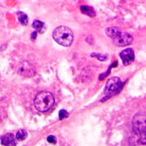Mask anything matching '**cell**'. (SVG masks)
<instances>
[{
  "instance_id": "obj_3",
  "label": "cell",
  "mask_w": 146,
  "mask_h": 146,
  "mask_svg": "<svg viewBox=\"0 0 146 146\" xmlns=\"http://www.w3.org/2000/svg\"><path fill=\"white\" fill-rule=\"evenodd\" d=\"M133 130L139 141L146 144V115L137 114L133 118Z\"/></svg>"
},
{
  "instance_id": "obj_11",
  "label": "cell",
  "mask_w": 146,
  "mask_h": 146,
  "mask_svg": "<svg viewBox=\"0 0 146 146\" xmlns=\"http://www.w3.org/2000/svg\"><path fill=\"white\" fill-rule=\"evenodd\" d=\"M81 11L82 12V13H83L85 15H87V16L91 17H94L95 16V12L94 9L91 7L86 5L81 6Z\"/></svg>"
},
{
  "instance_id": "obj_16",
  "label": "cell",
  "mask_w": 146,
  "mask_h": 146,
  "mask_svg": "<svg viewBox=\"0 0 146 146\" xmlns=\"http://www.w3.org/2000/svg\"><path fill=\"white\" fill-rule=\"evenodd\" d=\"M47 140L48 143H56V139L53 136H49L47 138Z\"/></svg>"
},
{
  "instance_id": "obj_13",
  "label": "cell",
  "mask_w": 146,
  "mask_h": 146,
  "mask_svg": "<svg viewBox=\"0 0 146 146\" xmlns=\"http://www.w3.org/2000/svg\"><path fill=\"white\" fill-rule=\"evenodd\" d=\"M27 133L25 130L20 129L17 131L16 138L19 141L24 140L27 138Z\"/></svg>"
},
{
  "instance_id": "obj_10",
  "label": "cell",
  "mask_w": 146,
  "mask_h": 146,
  "mask_svg": "<svg viewBox=\"0 0 146 146\" xmlns=\"http://www.w3.org/2000/svg\"><path fill=\"white\" fill-rule=\"evenodd\" d=\"M32 27L36 31L39 32L40 33H43L46 29L45 24L39 21V20H35L32 23Z\"/></svg>"
},
{
  "instance_id": "obj_12",
  "label": "cell",
  "mask_w": 146,
  "mask_h": 146,
  "mask_svg": "<svg viewBox=\"0 0 146 146\" xmlns=\"http://www.w3.org/2000/svg\"><path fill=\"white\" fill-rule=\"evenodd\" d=\"M18 18L22 25L26 26L28 24V17L27 15L23 12L20 11L18 13Z\"/></svg>"
},
{
  "instance_id": "obj_15",
  "label": "cell",
  "mask_w": 146,
  "mask_h": 146,
  "mask_svg": "<svg viewBox=\"0 0 146 146\" xmlns=\"http://www.w3.org/2000/svg\"><path fill=\"white\" fill-rule=\"evenodd\" d=\"M92 56H94V57H97V58H98L100 60H101V61H105V60H106L107 59V57L106 56H102V55H101L100 54H94V55L92 54Z\"/></svg>"
},
{
  "instance_id": "obj_17",
  "label": "cell",
  "mask_w": 146,
  "mask_h": 146,
  "mask_svg": "<svg viewBox=\"0 0 146 146\" xmlns=\"http://www.w3.org/2000/svg\"><path fill=\"white\" fill-rule=\"evenodd\" d=\"M36 36H37V33H36V32H34L33 33H32V39H33V40L35 39Z\"/></svg>"
},
{
  "instance_id": "obj_2",
  "label": "cell",
  "mask_w": 146,
  "mask_h": 146,
  "mask_svg": "<svg viewBox=\"0 0 146 146\" xmlns=\"http://www.w3.org/2000/svg\"><path fill=\"white\" fill-rule=\"evenodd\" d=\"M54 40L59 44L63 46H70L74 39V35L71 30L68 27L60 26L56 28L53 32Z\"/></svg>"
},
{
  "instance_id": "obj_6",
  "label": "cell",
  "mask_w": 146,
  "mask_h": 146,
  "mask_svg": "<svg viewBox=\"0 0 146 146\" xmlns=\"http://www.w3.org/2000/svg\"><path fill=\"white\" fill-rule=\"evenodd\" d=\"M114 44L119 47H125L130 44L133 40L132 36L128 33L121 32L116 38L113 39Z\"/></svg>"
},
{
  "instance_id": "obj_8",
  "label": "cell",
  "mask_w": 146,
  "mask_h": 146,
  "mask_svg": "<svg viewBox=\"0 0 146 146\" xmlns=\"http://www.w3.org/2000/svg\"><path fill=\"white\" fill-rule=\"evenodd\" d=\"M1 144L4 145L10 146L15 145L17 144L16 139L13 134L7 133L1 137Z\"/></svg>"
},
{
  "instance_id": "obj_4",
  "label": "cell",
  "mask_w": 146,
  "mask_h": 146,
  "mask_svg": "<svg viewBox=\"0 0 146 146\" xmlns=\"http://www.w3.org/2000/svg\"><path fill=\"white\" fill-rule=\"evenodd\" d=\"M123 83L117 77L111 78L107 81L104 90V94L106 96H113L117 94L122 88Z\"/></svg>"
},
{
  "instance_id": "obj_9",
  "label": "cell",
  "mask_w": 146,
  "mask_h": 146,
  "mask_svg": "<svg viewBox=\"0 0 146 146\" xmlns=\"http://www.w3.org/2000/svg\"><path fill=\"white\" fill-rule=\"evenodd\" d=\"M106 34L108 36L109 38H112V39L116 38L117 36L121 32V30L116 27H111L108 28L105 31Z\"/></svg>"
},
{
  "instance_id": "obj_1",
  "label": "cell",
  "mask_w": 146,
  "mask_h": 146,
  "mask_svg": "<svg viewBox=\"0 0 146 146\" xmlns=\"http://www.w3.org/2000/svg\"><path fill=\"white\" fill-rule=\"evenodd\" d=\"M54 104V98L50 92L43 91L36 95L34 105L38 111L44 112L49 110Z\"/></svg>"
},
{
  "instance_id": "obj_14",
  "label": "cell",
  "mask_w": 146,
  "mask_h": 146,
  "mask_svg": "<svg viewBox=\"0 0 146 146\" xmlns=\"http://www.w3.org/2000/svg\"><path fill=\"white\" fill-rule=\"evenodd\" d=\"M69 114L68 113L64 110V109H62V110L60 111L59 112V115H58V117L60 120H63L68 116Z\"/></svg>"
},
{
  "instance_id": "obj_7",
  "label": "cell",
  "mask_w": 146,
  "mask_h": 146,
  "mask_svg": "<svg viewBox=\"0 0 146 146\" xmlns=\"http://www.w3.org/2000/svg\"><path fill=\"white\" fill-rule=\"evenodd\" d=\"M122 63L125 66H129L135 60V52L131 48H127L121 51L120 53Z\"/></svg>"
},
{
  "instance_id": "obj_5",
  "label": "cell",
  "mask_w": 146,
  "mask_h": 146,
  "mask_svg": "<svg viewBox=\"0 0 146 146\" xmlns=\"http://www.w3.org/2000/svg\"><path fill=\"white\" fill-rule=\"evenodd\" d=\"M17 71L19 74L25 77H32L35 74L34 67L28 62L20 63L17 67Z\"/></svg>"
}]
</instances>
